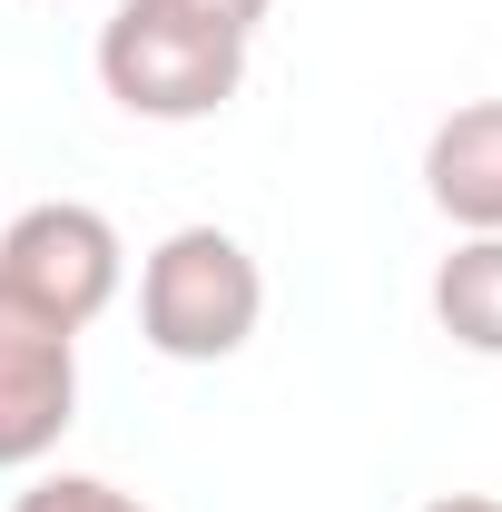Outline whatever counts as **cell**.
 I'll return each mask as SVG.
<instances>
[{
  "label": "cell",
  "mask_w": 502,
  "mask_h": 512,
  "mask_svg": "<svg viewBox=\"0 0 502 512\" xmlns=\"http://www.w3.org/2000/svg\"><path fill=\"white\" fill-rule=\"evenodd\" d=\"M99 89L128 119H158V128L217 119L247 89V40L197 20V10H168V0H119L99 20Z\"/></svg>",
  "instance_id": "cell-1"
},
{
  "label": "cell",
  "mask_w": 502,
  "mask_h": 512,
  "mask_svg": "<svg viewBox=\"0 0 502 512\" xmlns=\"http://www.w3.org/2000/svg\"><path fill=\"white\" fill-rule=\"evenodd\" d=\"M266 325V266L227 227H168L138 266V335L168 365H227Z\"/></svg>",
  "instance_id": "cell-2"
},
{
  "label": "cell",
  "mask_w": 502,
  "mask_h": 512,
  "mask_svg": "<svg viewBox=\"0 0 502 512\" xmlns=\"http://www.w3.org/2000/svg\"><path fill=\"white\" fill-rule=\"evenodd\" d=\"M0 286L30 296L40 316H60L69 335H79V325H99L109 306H119L128 247H119V227H109L99 207L40 197V207H20V217L0 227Z\"/></svg>",
  "instance_id": "cell-3"
},
{
  "label": "cell",
  "mask_w": 502,
  "mask_h": 512,
  "mask_svg": "<svg viewBox=\"0 0 502 512\" xmlns=\"http://www.w3.org/2000/svg\"><path fill=\"white\" fill-rule=\"evenodd\" d=\"M79 424V335L0 286V473L50 463Z\"/></svg>",
  "instance_id": "cell-4"
},
{
  "label": "cell",
  "mask_w": 502,
  "mask_h": 512,
  "mask_svg": "<svg viewBox=\"0 0 502 512\" xmlns=\"http://www.w3.org/2000/svg\"><path fill=\"white\" fill-rule=\"evenodd\" d=\"M424 197L463 237H502V99H473L424 138Z\"/></svg>",
  "instance_id": "cell-5"
},
{
  "label": "cell",
  "mask_w": 502,
  "mask_h": 512,
  "mask_svg": "<svg viewBox=\"0 0 502 512\" xmlns=\"http://www.w3.org/2000/svg\"><path fill=\"white\" fill-rule=\"evenodd\" d=\"M434 325L463 355H502V237H463L434 266Z\"/></svg>",
  "instance_id": "cell-6"
},
{
  "label": "cell",
  "mask_w": 502,
  "mask_h": 512,
  "mask_svg": "<svg viewBox=\"0 0 502 512\" xmlns=\"http://www.w3.org/2000/svg\"><path fill=\"white\" fill-rule=\"evenodd\" d=\"M10 512H148V503L99 483V473H40L30 493H10Z\"/></svg>",
  "instance_id": "cell-7"
},
{
  "label": "cell",
  "mask_w": 502,
  "mask_h": 512,
  "mask_svg": "<svg viewBox=\"0 0 502 512\" xmlns=\"http://www.w3.org/2000/svg\"><path fill=\"white\" fill-rule=\"evenodd\" d=\"M168 10H197V20H217V30H237V40H256V20H266L276 0H168Z\"/></svg>",
  "instance_id": "cell-8"
},
{
  "label": "cell",
  "mask_w": 502,
  "mask_h": 512,
  "mask_svg": "<svg viewBox=\"0 0 502 512\" xmlns=\"http://www.w3.org/2000/svg\"><path fill=\"white\" fill-rule=\"evenodd\" d=\"M414 512H502L493 493H434V503H414Z\"/></svg>",
  "instance_id": "cell-9"
}]
</instances>
